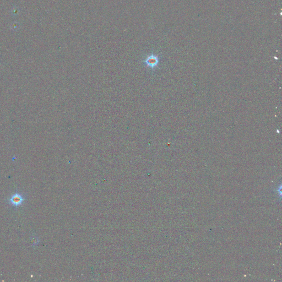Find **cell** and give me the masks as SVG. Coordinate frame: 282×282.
I'll return each instance as SVG.
<instances>
[{
	"label": "cell",
	"instance_id": "1",
	"mask_svg": "<svg viewBox=\"0 0 282 282\" xmlns=\"http://www.w3.org/2000/svg\"><path fill=\"white\" fill-rule=\"evenodd\" d=\"M24 200H25L24 196L21 193L17 192L13 194V195H12L11 197L8 199V202L10 204H11L12 206L17 207L18 206H21L24 202Z\"/></svg>",
	"mask_w": 282,
	"mask_h": 282
},
{
	"label": "cell",
	"instance_id": "2",
	"mask_svg": "<svg viewBox=\"0 0 282 282\" xmlns=\"http://www.w3.org/2000/svg\"><path fill=\"white\" fill-rule=\"evenodd\" d=\"M145 62L149 67H155L158 65L159 58L158 56L154 55H151L147 57Z\"/></svg>",
	"mask_w": 282,
	"mask_h": 282
}]
</instances>
